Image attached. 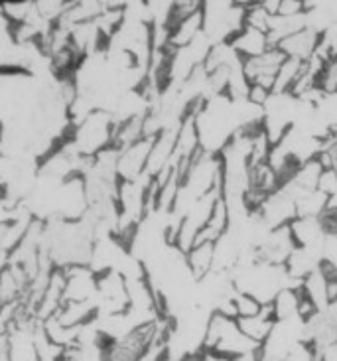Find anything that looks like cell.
Returning a JSON list of instances; mask_svg holds the SVG:
<instances>
[{
	"instance_id": "cell-1",
	"label": "cell",
	"mask_w": 337,
	"mask_h": 361,
	"mask_svg": "<svg viewBox=\"0 0 337 361\" xmlns=\"http://www.w3.org/2000/svg\"><path fill=\"white\" fill-rule=\"evenodd\" d=\"M262 345L252 342L247 338L245 332L239 328L237 318H231L227 314L213 312L207 324V334H205V353L223 357V360H243L259 355Z\"/></svg>"
},
{
	"instance_id": "cell-2",
	"label": "cell",
	"mask_w": 337,
	"mask_h": 361,
	"mask_svg": "<svg viewBox=\"0 0 337 361\" xmlns=\"http://www.w3.org/2000/svg\"><path fill=\"white\" fill-rule=\"evenodd\" d=\"M203 34L217 44H231L233 38L247 26V2L213 0L203 2Z\"/></svg>"
},
{
	"instance_id": "cell-3",
	"label": "cell",
	"mask_w": 337,
	"mask_h": 361,
	"mask_svg": "<svg viewBox=\"0 0 337 361\" xmlns=\"http://www.w3.org/2000/svg\"><path fill=\"white\" fill-rule=\"evenodd\" d=\"M284 59H286V56H284L278 48L269 49L264 56L245 59V61H243V66H245V75H247L251 85H259V87L269 89V91L274 93L276 75H278Z\"/></svg>"
},
{
	"instance_id": "cell-4",
	"label": "cell",
	"mask_w": 337,
	"mask_h": 361,
	"mask_svg": "<svg viewBox=\"0 0 337 361\" xmlns=\"http://www.w3.org/2000/svg\"><path fill=\"white\" fill-rule=\"evenodd\" d=\"M231 48L235 49L237 56L245 61V59L264 56L269 49H272V46H270V39L266 32L252 28V26L247 24V26L233 38Z\"/></svg>"
},
{
	"instance_id": "cell-5",
	"label": "cell",
	"mask_w": 337,
	"mask_h": 361,
	"mask_svg": "<svg viewBox=\"0 0 337 361\" xmlns=\"http://www.w3.org/2000/svg\"><path fill=\"white\" fill-rule=\"evenodd\" d=\"M319 36L318 32L314 30L304 28L296 32L294 36H290L284 42H280L278 49L286 56V58L300 59V61H308L316 56L319 46Z\"/></svg>"
},
{
	"instance_id": "cell-6",
	"label": "cell",
	"mask_w": 337,
	"mask_h": 361,
	"mask_svg": "<svg viewBox=\"0 0 337 361\" xmlns=\"http://www.w3.org/2000/svg\"><path fill=\"white\" fill-rule=\"evenodd\" d=\"M239 322V328H241L243 332L247 338H251L252 342H257L259 345L269 340V336L274 330V326H276V316H274V310H272V306H264L262 310H260L257 316H251V318H241V320H237Z\"/></svg>"
},
{
	"instance_id": "cell-7",
	"label": "cell",
	"mask_w": 337,
	"mask_h": 361,
	"mask_svg": "<svg viewBox=\"0 0 337 361\" xmlns=\"http://www.w3.org/2000/svg\"><path fill=\"white\" fill-rule=\"evenodd\" d=\"M188 267L197 281H203L215 269V243L195 245L190 253L185 255Z\"/></svg>"
},
{
	"instance_id": "cell-8",
	"label": "cell",
	"mask_w": 337,
	"mask_h": 361,
	"mask_svg": "<svg viewBox=\"0 0 337 361\" xmlns=\"http://www.w3.org/2000/svg\"><path fill=\"white\" fill-rule=\"evenodd\" d=\"M233 304H235V314H237V320L241 318H251V316H257V314L264 308V304H260L255 296L247 293H235L233 296Z\"/></svg>"
},
{
	"instance_id": "cell-9",
	"label": "cell",
	"mask_w": 337,
	"mask_h": 361,
	"mask_svg": "<svg viewBox=\"0 0 337 361\" xmlns=\"http://www.w3.org/2000/svg\"><path fill=\"white\" fill-rule=\"evenodd\" d=\"M329 209H337V194L331 197V202H329Z\"/></svg>"
},
{
	"instance_id": "cell-10",
	"label": "cell",
	"mask_w": 337,
	"mask_h": 361,
	"mask_svg": "<svg viewBox=\"0 0 337 361\" xmlns=\"http://www.w3.org/2000/svg\"><path fill=\"white\" fill-rule=\"evenodd\" d=\"M331 140H333V142H336V145H337V127L333 128V130H331Z\"/></svg>"
}]
</instances>
